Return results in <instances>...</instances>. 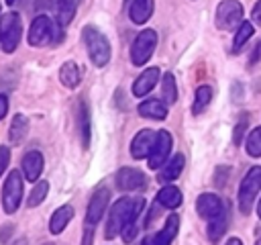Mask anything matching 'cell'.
Returning a JSON list of instances; mask_svg holds the SVG:
<instances>
[{
	"mask_svg": "<svg viewBox=\"0 0 261 245\" xmlns=\"http://www.w3.org/2000/svg\"><path fill=\"white\" fill-rule=\"evenodd\" d=\"M145 206V200L141 196H124L120 200L114 202V206L110 208V214H108V220H106V239H114L116 235H120V231L128 225V223H135L141 214Z\"/></svg>",
	"mask_w": 261,
	"mask_h": 245,
	"instance_id": "obj_1",
	"label": "cell"
},
{
	"mask_svg": "<svg viewBox=\"0 0 261 245\" xmlns=\"http://www.w3.org/2000/svg\"><path fill=\"white\" fill-rule=\"evenodd\" d=\"M55 41H61V24L51 20L45 14L37 16L29 29V43L33 47H43V45H49Z\"/></svg>",
	"mask_w": 261,
	"mask_h": 245,
	"instance_id": "obj_2",
	"label": "cell"
},
{
	"mask_svg": "<svg viewBox=\"0 0 261 245\" xmlns=\"http://www.w3.org/2000/svg\"><path fill=\"white\" fill-rule=\"evenodd\" d=\"M82 37H84V43H86V49H88V55H90L92 63L98 65V67H104L110 61V43H108V39L94 27H84Z\"/></svg>",
	"mask_w": 261,
	"mask_h": 245,
	"instance_id": "obj_3",
	"label": "cell"
},
{
	"mask_svg": "<svg viewBox=\"0 0 261 245\" xmlns=\"http://www.w3.org/2000/svg\"><path fill=\"white\" fill-rule=\"evenodd\" d=\"M259 190H261V165H253L247 172V176L243 178L241 188H239V206H241L243 214L251 212L253 202H255Z\"/></svg>",
	"mask_w": 261,
	"mask_h": 245,
	"instance_id": "obj_4",
	"label": "cell"
},
{
	"mask_svg": "<svg viewBox=\"0 0 261 245\" xmlns=\"http://www.w3.org/2000/svg\"><path fill=\"white\" fill-rule=\"evenodd\" d=\"M20 35H22V22L18 12H6L0 16V45L6 53H12L18 43H20Z\"/></svg>",
	"mask_w": 261,
	"mask_h": 245,
	"instance_id": "obj_5",
	"label": "cell"
},
{
	"mask_svg": "<svg viewBox=\"0 0 261 245\" xmlns=\"http://www.w3.org/2000/svg\"><path fill=\"white\" fill-rule=\"evenodd\" d=\"M155 45H157V33L151 29L141 31L130 45V61L135 65H145L149 61V57L153 55Z\"/></svg>",
	"mask_w": 261,
	"mask_h": 245,
	"instance_id": "obj_6",
	"label": "cell"
},
{
	"mask_svg": "<svg viewBox=\"0 0 261 245\" xmlns=\"http://www.w3.org/2000/svg\"><path fill=\"white\" fill-rule=\"evenodd\" d=\"M20 200H22V178L16 169H12L2 186V206H4V212L12 214L16 212V208L20 206Z\"/></svg>",
	"mask_w": 261,
	"mask_h": 245,
	"instance_id": "obj_7",
	"label": "cell"
},
{
	"mask_svg": "<svg viewBox=\"0 0 261 245\" xmlns=\"http://www.w3.org/2000/svg\"><path fill=\"white\" fill-rule=\"evenodd\" d=\"M243 22V6L239 0H222L216 8V27L230 31Z\"/></svg>",
	"mask_w": 261,
	"mask_h": 245,
	"instance_id": "obj_8",
	"label": "cell"
},
{
	"mask_svg": "<svg viewBox=\"0 0 261 245\" xmlns=\"http://www.w3.org/2000/svg\"><path fill=\"white\" fill-rule=\"evenodd\" d=\"M171 151V135L167 131H159L155 135V141H153V147L147 155V161H149V167L151 169H159L165 161H167V155Z\"/></svg>",
	"mask_w": 261,
	"mask_h": 245,
	"instance_id": "obj_9",
	"label": "cell"
},
{
	"mask_svg": "<svg viewBox=\"0 0 261 245\" xmlns=\"http://www.w3.org/2000/svg\"><path fill=\"white\" fill-rule=\"evenodd\" d=\"M147 182L145 174L137 167H120L118 174H116V188L122 190V192H133V190H139L143 188Z\"/></svg>",
	"mask_w": 261,
	"mask_h": 245,
	"instance_id": "obj_10",
	"label": "cell"
},
{
	"mask_svg": "<svg viewBox=\"0 0 261 245\" xmlns=\"http://www.w3.org/2000/svg\"><path fill=\"white\" fill-rule=\"evenodd\" d=\"M108 202H110V190L108 188H98L94 192V196L90 198L88 212H86V223L88 225H96L102 218V214L106 212Z\"/></svg>",
	"mask_w": 261,
	"mask_h": 245,
	"instance_id": "obj_11",
	"label": "cell"
},
{
	"mask_svg": "<svg viewBox=\"0 0 261 245\" xmlns=\"http://www.w3.org/2000/svg\"><path fill=\"white\" fill-rule=\"evenodd\" d=\"M177 229H179V216L177 214H169L165 225H163V229H159L151 237H145L143 245H171V241L177 235Z\"/></svg>",
	"mask_w": 261,
	"mask_h": 245,
	"instance_id": "obj_12",
	"label": "cell"
},
{
	"mask_svg": "<svg viewBox=\"0 0 261 245\" xmlns=\"http://www.w3.org/2000/svg\"><path fill=\"white\" fill-rule=\"evenodd\" d=\"M196 210H198V214H200L202 218L210 220V218H214L218 212H222L224 206H222V200H220L216 194L204 192V194H200L198 200H196Z\"/></svg>",
	"mask_w": 261,
	"mask_h": 245,
	"instance_id": "obj_13",
	"label": "cell"
},
{
	"mask_svg": "<svg viewBox=\"0 0 261 245\" xmlns=\"http://www.w3.org/2000/svg\"><path fill=\"white\" fill-rule=\"evenodd\" d=\"M155 135H157V133L151 131V129H143V131H139V133L135 135L133 143H130V155H133L135 159H143V157H147L149 151H151V147H153Z\"/></svg>",
	"mask_w": 261,
	"mask_h": 245,
	"instance_id": "obj_14",
	"label": "cell"
},
{
	"mask_svg": "<svg viewBox=\"0 0 261 245\" xmlns=\"http://www.w3.org/2000/svg\"><path fill=\"white\" fill-rule=\"evenodd\" d=\"M159 82V67H147L137 80H135V84H133V94L135 96H147L153 88H155V84Z\"/></svg>",
	"mask_w": 261,
	"mask_h": 245,
	"instance_id": "obj_15",
	"label": "cell"
},
{
	"mask_svg": "<svg viewBox=\"0 0 261 245\" xmlns=\"http://www.w3.org/2000/svg\"><path fill=\"white\" fill-rule=\"evenodd\" d=\"M43 155L39 151H29L24 153L22 157V172H24V178L29 182H37L41 172H43Z\"/></svg>",
	"mask_w": 261,
	"mask_h": 245,
	"instance_id": "obj_16",
	"label": "cell"
},
{
	"mask_svg": "<svg viewBox=\"0 0 261 245\" xmlns=\"http://www.w3.org/2000/svg\"><path fill=\"white\" fill-rule=\"evenodd\" d=\"M153 14V0H128V16L135 24H143Z\"/></svg>",
	"mask_w": 261,
	"mask_h": 245,
	"instance_id": "obj_17",
	"label": "cell"
},
{
	"mask_svg": "<svg viewBox=\"0 0 261 245\" xmlns=\"http://www.w3.org/2000/svg\"><path fill=\"white\" fill-rule=\"evenodd\" d=\"M53 2V8H55V16H57V22L61 27L69 24L75 16V10H77V4L80 0H51Z\"/></svg>",
	"mask_w": 261,
	"mask_h": 245,
	"instance_id": "obj_18",
	"label": "cell"
},
{
	"mask_svg": "<svg viewBox=\"0 0 261 245\" xmlns=\"http://www.w3.org/2000/svg\"><path fill=\"white\" fill-rule=\"evenodd\" d=\"M184 163H186L184 155H181V153H175L169 161L163 163V169L159 172V180H161L163 184H169V182L177 180L179 174H181V169H184Z\"/></svg>",
	"mask_w": 261,
	"mask_h": 245,
	"instance_id": "obj_19",
	"label": "cell"
},
{
	"mask_svg": "<svg viewBox=\"0 0 261 245\" xmlns=\"http://www.w3.org/2000/svg\"><path fill=\"white\" fill-rule=\"evenodd\" d=\"M139 114L145 116V118H153V120H163L167 116V106L157 100V98H151V100H145L139 104Z\"/></svg>",
	"mask_w": 261,
	"mask_h": 245,
	"instance_id": "obj_20",
	"label": "cell"
},
{
	"mask_svg": "<svg viewBox=\"0 0 261 245\" xmlns=\"http://www.w3.org/2000/svg\"><path fill=\"white\" fill-rule=\"evenodd\" d=\"M71 218H73V206H69V204L59 206V208L53 212L51 220H49V231H51L53 235H59V233L67 227V223H69Z\"/></svg>",
	"mask_w": 261,
	"mask_h": 245,
	"instance_id": "obj_21",
	"label": "cell"
},
{
	"mask_svg": "<svg viewBox=\"0 0 261 245\" xmlns=\"http://www.w3.org/2000/svg\"><path fill=\"white\" fill-rule=\"evenodd\" d=\"M77 129H80L82 147L88 149V145H90V110L84 100H80V104H77Z\"/></svg>",
	"mask_w": 261,
	"mask_h": 245,
	"instance_id": "obj_22",
	"label": "cell"
},
{
	"mask_svg": "<svg viewBox=\"0 0 261 245\" xmlns=\"http://www.w3.org/2000/svg\"><path fill=\"white\" fill-rule=\"evenodd\" d=\"M181 200H184V196H181L179 188H175V186H163L157 192V202L165 208H177L181 204Z\"/></svg>",
	"mask_w": 261,
	"mask_h": 245,
	"instance_id": "obj_23",
	"label": "cell"
},
{
	"mask_svg": "<svg viewBox=\"0 0 261 245\" xmlns=\"http://www.w3.org/2000/svg\"><path fill=\"white\" fill-rule=\"evenodd\" d=\"M59 80H61V84H63L65 88H75V86L80 84V80H82V71H80L77 63L65 61V63L61 65V69H59Z\"/></svg>",
	"mask_w": 261,
	"mask_h": 245,
	"instance_id": "obj_24",
	"label": "cell"
},
{
	"mask_svg": "<svg viewBox=\"0 0 261 245\" xmlns=\"http://www.w3.org/2000/svg\"><path fill=\"white\" fill-rule=\"evenodd\" d=\"M226 208L222 210V212H218L214 218H210V225H208V237H210V241L212 243H216L222 235H224V231H226V227H228V216H226Z\"/></svg>",
	"mask_w": 261,
	"mask_h": 245,
	"instance_id": "obj_25",
	"label": "cell"
},
{
	"mask_svg": "<svg viewBox=\"0 0 261 245\" xmlns=\"http://www.w3.org/2000/svg\"><path fill=\"white\" fill-rule=\"evenodd\" d=\"M27 131H29V120H27V116L16 114V116L12 118V125H10V131H8V139H10V143L18 145V143L24 139Z\"/></svg>",
	"mask_w": 261,
	"mask_h": 245,
	"instance_id": "obj_26",
	"label": "cell"
},
{
	"mask_svg": "<svg viewBox=\"0 0 261 245\" xmlns=\"http://www.w3.org/2000/svg\"><path fill=\"white\" fill-rule=\"evenodd\" d=\"M212 100V88L210 86H200L196 90V98H194V104H192V112L194 114H200L206 110V106L210 104Z\"/></svg>",
	"mask_w": 261,
	"mask_h": 245,
	"instance_id": "obj_27",
	"label": "cell"
},
{
	"mask_svg": "<svg viewBox=\"0 0 261 245\" xmlns=\"http://www.w3.org/2000/svg\"><path fill=\"white\" fill-rule=\"evenodd\" d=\"M161 98L167 104H173L177 100V86H175L173 74H165L163 76V82H161Z\"/></svg>",
	"mask_w": 261,
	"mask_h": 245,
	"instance_id": "obj_28",
	"label": "cell"
},
{
	"mask_svg": "<svg viewBox=\"0 0 261 245\" xmlns=\"http://www.w3.org/2000/svg\"><path fill=\"white\" fill-rule=\"evenodd\" d=\"M251 35H253V24L249 22V20H243L241 24H239V29H237V35H234V43H232V51L237 53L249 39H251Z\"/></svg>",
	"mask_w": 261,
	"mask_h": 245,
	"instance_id": "obj_29",
	"label": "cell"
},
{
	"mask_svg": "<svg viewBox=\"0 0 261 245\" xmlns=\"http://www.w3.org/2000/svg\"><path fill=\"white\" fill-rule=\"evenodd\" d=\"M47 192H49V184H47L45 180L37 182V184H35V188L31 190L29 198H27V204H29V206H39V204H41V202L45 200Z\"/></svg>",
	"mask_w": 261,
	"mask_h": 245,
	"instance_id": "obj_30",
	"label": "cell"
},
{
	"mask_svg": "<svg viewBox=\"0 0 261 245\" xmlns=\"http://www.w3.org/2000/svg\"><path fill=\"white\" fill-rule=\"evenodd\" d=\"M247 153L251 157H261V127L253 129L247 137Z\"/></svg>",
	"mask_w": 261,
	"mask_h": 245,
	"instance_id": "obj_31",
	"label": "cell"
},
{
	"mask_svg": "<svg viewBox=\"0 0 261 245\" xmlns=\"http://www.w3.org/2000/svg\"><path fill=\"white\" fill-rule=\"evenodd\" d=\"M135 235H137V225H135V223H128V225L120 231V237H122L124 243H130V241L135 239Z\"/></svg>",
	"mask_w": 261,
	"mask_h": 245,
	"instance_id": "obj_32",
	"label": "cell"
},
{
	"mask_svg": "<svg viewBox=\"0 0 261 245\" xmlns=\"http://www.w3.org/2000/svg\"><path fill=\"white\" fill-rule=\"evenodd\" d=\"M245 129H247V118H243L237 127H234V135H232V141L239 145L241 141H243V133H245Z\"/></svg>",
	"mask_w": 261,
	"mask_h": 245,
	"instance_id": "obj_33",
	"label": "cell"
},
{
	"mask_svg": "<svg viewBox=\"0 0 261 245\" xmlns=\"http://www.w3.org/2000/svg\"><path fill=\"white\" fill-rule=\"evenodd\" d=\"M8 161H10V151H8V147H0V176L4 174Z\"/></svg>",
	"mask_w": 261,
	"mask_h": 245,
	"instance_id": "obj_34",
	"label": "cell"
},
{
	"mask_svg": "<svg viewBox=\"0 0 261 245\" xmlns=\"http://www.w3.org/2000/svg\"><path fill=\"white\" fill-rule=\"evenodd\" d=\"M8 112V98L4 94H0V118H4Z\"/></svg>",
	"mask_w": 261,
	"mask_h": 245,
	"instance_id": "obj_35",
	"label": "cell"
},
{
	"mask_svg": "<svg viewBox=\"0 0 261 245\" xmlns=\"http://www.w3.org/2000/svg\"><path fill=\"white\" fill-rule=\"evenodd\" d=\"M92 233H94L92 225H88V223H86V235H84V241H82V245H92Z\"/></svg>",
	"mask_w": 261,
	"mask_h": 245,
	"instance_id": "obj_36",
	"label": "cell"
},
{
	"mask_svg": "<svg viewBox=\"0 0 261 245\" xmlns=\"http://www.w3.org/2000/svg\"><path fill=\"white\" fill-rule=\"evenodd\" d=\"M253 20L257 22V24H261V0L255 4V8H253Z\"/></svg>",
	"mask_w": 261,
	"mask_h": 245,
	"instance_id": "obj_37",
	"label": "cell"
},
{
	"mask_svg": "<svg viewBox=\"0 0 261 245\" xmlns=\"http://www.w3.org/2000/svg\"><path fill=\"white\" fill-rule=\"evenodd\" d=\"M226 245H243V243H241L239 239H228V243H226Z\"/></svg>",
	"mask_w": 261,
	"mask_h": 245,
	"instance_id": "obj_38",
	"label": "cell"
},
{
	"mask_svg": "<svg viewBox=\"0 0 261 245\" xmlns=\"http://www.w3.org/2000/svg\"><path fill=\"white\" fill-rule=\"evenodd\" d=\"M257 214H259V218H261V200H259V204H257Z\"/></svg>",
	"mask_w": 261,
	"mask_h": 245,
	"instance_id": "obj_39",
	"label": "cell"
},
{
	"mask_svg": "<svg viewBox=\"0 0 261 245\" xmlns=\"http://www.w3.org/2000/svg\"><path fill=\"white\" fill-rule=\"evenodd\" d=\"M255 245H261V237H259V239H257V243H255Z\"/></svg>",
	"mask_w": 261,
	"mask_h": 245,
	"instance_id": "obj_40",
	"label": "cell"
},
{
	"mask_svg": "<svg viewBox=\"0 0 261 245\" xmlns=\"http://www.w3.org/2000/svg\"><path fill=\"white\" fill-rule=\"evenodd\" d=\"M6 2H8V4H12V2H14V0H6Z\"/></svg>",
	"mask_w": 261,
	"mask_h": 245,
	"instance_id": "obj_41",
	"label": "cell"
},
{
	"mask_svg": "<svg viewBox=\"0 0 261 245\" xmlns=\"http://www.w3.org/2000/svg\"><path fill=\"white\" fill-rule=\"evenodd\" d=\"M45 245H53V243H45Z\"/></svg>",
	"mask_w": 261,
	"mask_h": 245,
	"instance_id": "obj_42",
	"label": "cell"
}]
</instances>
